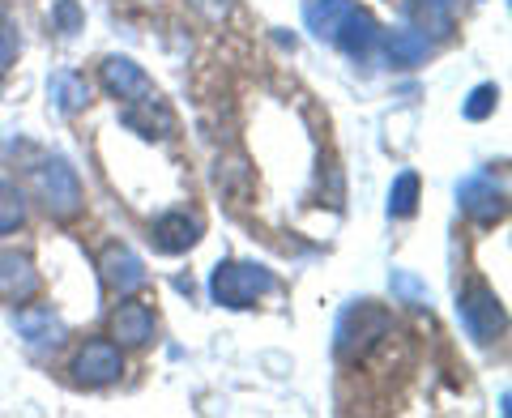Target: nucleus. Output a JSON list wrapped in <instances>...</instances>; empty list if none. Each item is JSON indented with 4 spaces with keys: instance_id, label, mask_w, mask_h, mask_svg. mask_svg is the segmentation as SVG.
<instances>
[{
    "instance_id": "10",
    "label": "nucleus",
    "mask_w": 512,
    "mask_h": 418,
    "mask_svg": "<svg viewBox=\"0 0 512 418\" xmlns=\"http://www.w3.org/2000/svg\"><path fill=\"white\" fill-rule=\"evenodd\" d=\"M39 295V269L26 252H0V303L18 308Z\"/></svg>"
},
{
    "instance_id": "3",
    "label": "nucleus",
    "mask_w": 512,
    "mask_h": 418,
    "mask_svg": "<svg viewBox=\"0 0 512 418\" xmlns=\"http://www.w3.org/2000/svg\"><path fill=\"white\" fill-rule=\"evenodd\" d=\"M35 192L47 209V218H56V222H73L86 209L82 180H77V171L64 158H47V163L35 167Z\"/></svg>"
},
{
    "instance_id": "4",
    "label": "nucleus",
    "mask_w": 512,
    "mask_h": 418,
    "mask_svg": "<svg viewBox=\"0 0 512 418\" xmlns=\"http://www.w3.org/2000/svg\"><path fill=\"white\" fill-rule=\"evenodd\" d=\"M457 320H461V329H466L478 346L500 342V337H504V325H508L504 303L495 299V291H491L487 282L461 286V295H457Z\"/></svg>"
},
{
    "instance_id": "25",
    "label": "nucleus",
    "mask_w": 512,
    "mask_h": 418,
    "mask_svg": "<svg viewBox=\"0 0 512 418\" xmlns=\"http://www.w3.org/2000/svg\"><path fill=\"white\" fill-rule=\"evenodd\" d=\"M197 5L210 13V18H222V13H227V5H218V0H197Z\"/></svg>"
},
{
    "instance_id": "18",
    "label": "nucleus",
    "mask_w": 512,
    "mask_h": 418,
    "mask_svg": "<svg viewBox=\"0 0 512 418\" xmlns=\"http://www.w3.org/2000/svg\"><path fill=\"white\" fill-rule=\"evenodd\" d=\"M410 13L419 18L427 35L448 39L453 35V22H457V0H410Z\"/></svg>"
},
{
    "instance_id": "9",
    "label": "nucleus",
    "mask_w": 512,
    "mask_h": 418,
    "mask_svg": "<svg viewBox=\"0 0 512 418\" xmlns=\"http://www.w3.org/2000/svg\"><path fill=\"white\" fill-rule=\"evenodd\" d=\"M150 244L167 256H180L188 248L201 244V218L188 214V209H171V214L150 222Z\"/></svg>"
},
{
    "instance_id": "22",
    "label": "nucleus",
    "mask_w": 512,
    "mask_h": 418,
    "mask_svg": "<svg viewBox=\"0 0 512 418\" xmlns=\"http://www.w3.org/2000/svg\"><path fill=\"white\" fill-rule=\"evenodd\" d=\"M495 103H500V90H495L491 82H483V86H474V90H470V99H466V103H461V116L478 124V120H487V116H491Z\"/></svg>"
},
{
    "instance_id": "20",
    "label": "nucleus",
    "mask_w": 512,
    "mask_h": 418,
    "mask_svg": "<svg viewBox=\"0 0 512 418\" xmlns=\"http://www.w3.org/2000/svg\"><path fill=\"white\" fill-rule=\"evenodd\" d=\"M26 222V197L18 184L0 180V235H13Z\"/></svg>"
},
{
    "instance_id": "24",
    "label": "nucleus",
    "mask_w": 512,
    "mask_h": 418,
    "mask_svg": "<svg viewBox=\"0 0 512 418\" xmlns=\"http://www.w3.org/2000/svg\"><path fill=\"white\" fill-rule=\"evenodd\" d=\"M9 64H13V47H9L5 39H0V77L9 73Z\"/></svg>"
},
{
    "instance_id": "14",
    "label": "nucleus",
    "mask_w": 512,
    "mask_h": 418,
    "mask_svg": "<svg viewBox=\"0 0 512 418\" xmlns=\"http://www.w3.org/2000/svg\"><path fill=\"white\" fill-rule=\"evenodd\" d=\"M380 43H384V60H389L393 69H419V64L427 60V52H431L423 30H410V26L389 30Z\"/></svg>"
},
{
    "instance_id": "7",
    "label": "nucleus",
    "mask_w": 512,
    "mask_h": 418,
    "mask_svg": "<svg viewBox=\"0 0 512 418\" xmlns=\"http://www.w3.org/2000/svg\"><path fill=\"white\" fill-rule=\"evenodd\" d=\"M120 372H124L120 342H86L73 359V380L86 384V389H103V384L120 380Z\"/></svg>"
},
{
    "instance_id": "11",
    "label": "nucleus",
    "mask_w": 512,
    "mask_h": 418,
    "mask_svg": "<svg viewBox=\"0 0 512 418\" xmlns=\"http://www.w3.org/2000/svg\"><path fill=\"white\" fill-rule=\"evenodd\" d=\"M120 124H124V128H133L137 137H150V141H154V137H171V133H175V111L150 90L146 99L124 103Z\"/></svg>"
},
{
    "instance_id": "6",
    "label": "nucleus",
    "mask_w": 512,
    "mask_h": 418,
    "mask_svg": "<svg viewBox=\"0 0 512 418\" xmlns=\"http://www.w3.org/2000/svg\"><path fill=\"white\" fill-rule=\"evenodd\" d=\"M457 197H461V214L474 218L478 227H491V222H500L504 209H508V192H504V184H495L491 171L470 175V180L457 188Z\"/></svg>"
},
{
    "instance_id": "12",
    "label": "nucleus",
    "mask_w": 512,
    "mask_h": 418,
    "mask_svg": "<svg viewBox=\"0 0 512 418\" xmlns=\"http://www.w3.org/2000/svg\"><path fill=\"white\" fill-rule=\"evenodd\" d=\"M103 90L116 103H133V99H146L154 90V82L146 77V69L133 64L128 56H111V60H103Z\"/></svg>"
},
{
    "instance_id": "19",
    "label": "nucleus",
    "mask_w": 512,
    "mask_h": 418,
    "mask_svg": "<svg viewBox=\"0 0 512 418\" xmlns=\"http://www.w3.org/2000/svg\"><path fill=\"white\" fill-rule=\"evenodd\" d=\"M419 209V175L402 171L389 188V218H410Z\"/></svg>"
},
{
    "instance_id": "13",
    "label": "nucleus",
    "mask_w": 512,
    "mask_h": 418,
    "mask_svg": "<svg viewBox=\"0 0 512 418\" xmlns=\"http://www.w3.org/2000/svg\"><path fill=\"white\" fill-rule=\"evenodd\" d=\"M111 337H116L120 346H146L154 337V312L146 303H120L116 312H111Z\"/></svg>"
},
{
    "instance_id": "23",
    "label": "nucleus",
    "mask_w": 512,
    "mask_h": 418,
    "mask_svg": "<svg viewBox=\"0 0 512 418\" xmlns=\"http://www.w3.org/2000/svg\"><path fill=\"white\" fill-rule=\"evenodd\" d=\"M86 26V9L77 0H56L52 5V30L56 35H77Z\"/></svg>"
},
{
    "instance_id": "5",
    "label": "nucleus",
    "mask_w": 512,
    "mask_h": 418,
    "mask_svg": "<svg viewBox=\"0 0 512 418\" xmlns=\"http://www.w3.org/2000/svg\"><path fill=\"white\" fill-rule=\"evenodd\" d=\"M13 329H18L22 346H26L35 359L52 355V350L64 342V337H69L60 312H52L47 303H30V308H18V312H13Z\"/></svg>"
},
{
    "instance_id": "2",
    "label": "nucleus",
    "mask_w": 512,
    "mask_h": 418,
    "mask_svg": "<svg viewBox=\"0 0 512 418\" xmlns=\"http://www.w3.org/2000/svg\"><path fill=\"white\" fill-rule=\"evenodd\" d=\"M274 286H278L274 273L252 261H218L210 273V299L222 303V308H252Z\"/></svg>"
},
{
    "instance_id": "15",
    "label": "nucleus",
    "mask_w": 512,
    "mask_h": 418,
    "mask_svg": "<svg viewBox=\"0 0 512 418\" xmlns=\"http://www.w3.org/2000/svg\"><path fill=\"white\" fill-rule=\"evenodd\" d=\"M333 43H338L350 60H363V56H367V52H372V47L380 43V30H376V22H372V13L350 9V18L342 22L338 35H333Z\"/></svg>"
},
{
    "instance_id": "1",
    "label": "nucleus",
    "mask_w": 512,
    "mask_h": 418,
    "mask_svg": "<svg viewBox=\"0 0 512 418\" xmlns=\"http://www.w3.org/2000/svg\"><path fill=\"white\" fill-rule=\"evenodd\" d=\"M389 333H393V312L372 299H359V303H350L338 316V325H333V350H338L342 363H359L372 355Z\"/></svg>"
},
{
    "instance_id": "17",
    "label": "nucleus",
    "mask_w": 512,
    "mask_h": 418,
    "mask_svg": "<svg viewBox=\"0 0 512 418\" xmlns=\"http://www.w3.org/2000/svg\"><path fill=\"white\" fill-rule=\"evenodd\" d=\"M47 94H52V103L64 111V116H77V111L90 107V82L73 69H60L52 82H47Z\"/></svg>"
},
{
    "instance_id": "21",
    "label": "nucleus",
    "mask_w": 512,
    "mask_h": 418,
    "mask_svg": "<svg viewBox=\"0 0 512 418\" xmlns=\"http://www.w3.org/2000/svg\"><path fill=\"white\" fill-rule=\"evenodd\" d=\"M389 286H393V295L410 303V308H431V286L423 278H414L410 269H393L389 273Z\"/></svg>"
},
{
    "instance_id": "8",
    "label": "nucleus",
    "mask_w": 512,
    "mask_h": 418,
    "mask_svg": "<svg viewBox=\"0 0 512 418\" xmlns=\"http://www.w3.org/2000/svg\"><path fill=\"white\" fill-rule=\"evenodd\" d=\"M99 273H103V282L116 295H133V291H141V286L150 282L146 261H141V256L128 248V244H107L99 252Z\"/></svg>"
},
{
    "instance_id": "16",
    "label": "nucleus",
    "mask_w": 512,
    "mask_h": 418,
    "mask_svg": "<svg viewBox=\"0 0 512 418\" xmlns=\"http://www.w3.org/2000/svg\"><path fill=\"white\" fill-rule=\"evenodd\" d=\"M350 9H355V0H308V9H303V22L316 39H329L342 30V22L350 18Z\"/></svg>"
}]
</instances>
